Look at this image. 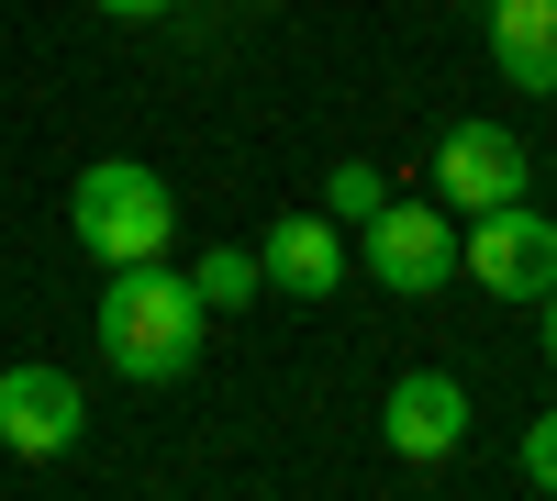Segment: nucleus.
<instances>
[{
	"mask_svg": "<svg viewBox=\"0 0 557 501\" xmlns=\"http://www.w3.org/2000/svg\"><path fill=\"white\" fill-rule=\"evenodd\" d=\"M101 356L134 379V390H157V379H190L201 368V335H212V312L190 290V267H168V256H134L101 279Z\"/></svg>",
	"mask_w": 557,
	"mask_h": 501,
	"instance_id": "nucleus-1",
	"label": "nucleus"
},
{
	"mask_svg": "<svg viewBox=\"0 0 557 501\" xmlns=\"http://www.w3.org/2000/svg\"><path fill=\"white\" fill-rule=\"evenodd\" d=\"M67 223H78V246L101 256V267H134V256H168V246H178V201H168V178H157V167H134V156L78 167Z\"/></svg>",
	"mask_w": 557,
	"mask_h": 501,
	"instance_id": "nucleus-2",
	"label": "nucleus"
},
{
	"mask_svg": "<svg viewBox=\"0 0 557 501\" xmlns=\"http://www.w3.org/2000/svg\"><path fill=\"white\" fill-rule=\"evenodd\" d=\"M357 256H368V279H380V290L435 301V290L457 279V223H446V201H380V212L357 223Z\"/></svg>",
	"mask_w": 557,
	"mask_h": 501,
	"instance_id": "nucleus-3",
	"label": "nucleus"
},
{
	"mask_svg": "<svg viewBox=\"0 0 557 501\" xmlns=\"http://www.w3.org/2000/svg\"><path fill=\"white\" fill-rule=\"evenodd\" d=\"M457 267H469L491 301H535L557 279V223L524 212V201H491V212H469V235H457Z\"/></svg>",
	"mask_w": 557,
	"mask_h": 501,
	"instance_id": "nucleus-4",
	"label": "nucleus"
},
{
	"mask_svg": "<svg viewBox=\"0 0 557 501\" xmlns=\"http://www.w3.org/2000/svg\"><path fill=\"white\" fill-rule=\"evenodd\" d=\"M535 156L513 146V123H457L435 146V201L446 212H491V201H524Z\"/></svg>",
	"mask_w": 557,
	"mask_h": 501,
	"instance_id": "nucleus-5",
	"label": "nucleus"
},
{
	"mask_svg": "<svg viewBox=\"0 0 557 501\" xmlns=\"http://www.w3.org/2000/svg\"><path fill=\"white\" fill-rule=\"evenodd\" d=\"M78 424H89V401L67 368H0V446L12 458H67Z\"/></svg>",
	"mask_w": 557,
	"mask_h": 501,
	"instance_id": "nucleus-6",
	"label": "nucleus"
},
{
	"mask_svg": "<svg viewBox=\"0 0 557 501\" xmlns=\"http://www.w3.org/2000/svg\"><path fill=\"white\" fill-rule=\"evenodd\" d=\"M380 435H391V458L435 468V458H457V446H469V390H457L446 368H412V379H391Z\"/></svg>",
	"mask_w": 557,
	"mask_h": 501,
	"instance_id": "nucleus-7",
	"label": "nucleus"
},
{
	"mask_svg": "<svg viewBox=\"0 0 557 501\" xmlns=\"http://www.w3.org/2000/svg\"><path fill=\"white\" fill-rule=\"evenodd\" d=\"M257 279H268L278 301H335V290H346V235H335V212H290V223H268Z\"/></svg>",
	"mask_w": 557,
	"mask_h": 501,
	"instance_id": "nucleus-8",
	"label": "nucleus"
},
{
	"mask_svg": "<svg viewBox=\"0 0 557 501\" xmlns=\"http://www.w3.org/2000/svg\"><path fill=\"white\" fill-rule=\"evenodd\" d=\"M491 67L513 89H557V0H491Z\"/></svg>",
	"mask_w": 557,
	"mask_h": 501,
	"instance_id": "nucleus-9",
	"label": "nucleus"
},
{
	"mask_svg": "<svg viewBox=\"0 0 557 501\" xmlns=\"http://www.w3.org/2000/svg\"><path fill=\"white\" fill-rule=\"evenodd\" d=\"M190 290H201V312H246L268 279H257V256H246V246H212V256L190 267Z\"/></svg>",
	"mask_w": 557,
	"mask_h": 501,
	"instance_id": "nucleus-10",
	"label": "nucleus"
},
{
	"mask_svg": "<svg viewBox=\"0 0 557 501\" xmlns=\"http://www.w3.org/2000/svg\"><path fill=\"white\" fill-rule=\"evenodd\" d=\"M380 201H391V178L346 156V167H335V223H368V212H380Z\"/></svg>",
	"mask_w": 557,
	"mask_h": 501,
	"instance_id": "nucleus-11",
	"label": "nucleus"
},
{
	"mask_svg": "<svg viewBox=\"0 0 557 501\" xmlns=\"http://www.w3.org/2000/svg\"><path fill=\"white\" fill-rule=\"evenodd\" d=\"M524 479H535V490H557V413H535V424H524Z\"/></svg>",
	"mask_w": 557,
	"mask_h": 501,
	"instance_id": "nucleus-12",
	"label": "nucleus"
},
{
	"mask_svg": "<svg viewBox=\"0 0 557 501\" xmlns=\"http://www.w3.org/2000/svg\"><path fill=\"white\" fill-rule=\"evenodd\" d=\"M101 12H123V23H157V12H178V0H101Z\"/></svg>",
	"mask_w": 557,
	"mask_h": 501,
	"instance_id": "nucleus-13",
	"label": "nucleus"
},
{
	"mask_svg": "<svg viewBox=\"0 0 557 501\" xmlns=\"http://www.w3.org/2000/svg\"><path fill=\"white\" fill-rule=\"evenodd\" d=\"M535 301H546V368H557V279H546V290H535Z\"/></svg>",
	"mask_w": 557,
	"mask_h": 501,
	"instance_id": "nucleus-14",
	"label": "nucleus"
},
{
	"mask_svg": "<svg viewBox=\"0 0 557 501\" xmlns=\"http://www.w3.org/2000/svg\"><path fill=\"white\" fill-rule=\"evenodd\" d=\"M246 12H257V0H246Z\"/></svg>",
	"mask_w": 557,
	"mask_h": 501,
	"instance_id": "nucleus-15",
	"label": "nucleus"
}]
</instances>
